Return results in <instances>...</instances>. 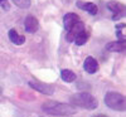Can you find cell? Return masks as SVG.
I'll use <instances>...</instances> for the list:
<instances>
[{
	"label": "cell",
	"instance_id": "cell-4",
	"mask_svg": "<svg viewBox=\"0 0 126 117\" xmlns=\"http://www.w3.org/2000/svg\"><path fill=\"white\" fill-rule=\"evenodd\" d=\"M107 9L110 12H112V19L113 20H117L122 16H125V5L119 3V1H109L107 3Z\"/></svg>",
	"mask_w": 126,
	"mask_h": 117
},
{
	"label": "cell",
	"instance_id": "cell-2",
	"mask_svg": "<svg viewBox=\"0 0 126 117\" xmlns=\"http://www.w3.org/2000/svg\"><path fill=\"white\" fill-rule=\"evenodd\" d=\"M69 102L75 107L85 108L88 111L96 110L98 107V101L88 92H78V93L72 94L69 97Z\"/></svg>",
	"mask_w": 126,
	"mask_h": 117
},
{
	"label": "cell",
	"instance_id": "cell-11",
	"mask_svg": "<svg viewBox=\"0 0 126 117\" xmlns=\"http://www.w3.org/2000/svg\"><path fill=\"white\" fill-rule=\"evenodd\" d=\"M126 47L125 40H115V42H109L106 44V49L109 52H124Z\"/></svg>",
	"mask_w": 126,
	"mask_h": 117
},
{
	"label": "cell",
	"instance_id": "cell-13",
	"mask_svg": "<svg viewBox=\"0 0 126 117\" xmlns=\"http://www.w3.org/2000/svg\"><path fill=\"white\" fill-rule=\"evenodd\" d=\"M61 78L64 81V82L71 83L73 81H76V73L73 72V71H71V69H63L61 72Z\"/></svg>",
	"mask_w": 126,
	"mask_h": 117
},
{
	"label": "cell",
	"instance_id": "cell-12",
	"mask_svg": "<svg viewBox=\"0 0 126 117\" xmlns=\"http://www.w3.org/2000/svg\"><path fill=\"white\" fill-rule=\"evenodd\" d=\"M8 35H9L10 42H12L13 44H15V45H22V44L25 43V38H24L23 35L18 34V31H16L15 29H10L9 33H8Z\"/></svg>",
	"mask_w": 126,
	"mask_h": 117
},
{
	"label": "cell",
	"instance_id": "cell-9",
	"mask_svg": "<svg viewBox=\"0 0 126 117\" xmlns=\"http://www.w3.org/2000/svg\"><path fill=\"white\" fill-rule=\"evenodd\" d=\"M77 22H79V16L75 13H67L63 16V27H64L66 31H68Z\"/></svg>",
	"mask_w": 126,
	"mask_h": 117
},
{
	"label": "cell",
	"instance_id": "cell-1",
	"mask_svg": "<svg viewBox=\"0 0 126 117\" xmlns=\"http://www.w3.org/2000/svg\"><path fill=\"white\" fill-rule=\"evenodd\" d=\"M42 110H43V112L50 116H71L77 112V110L73 106L56 102V101H48L43 103L42 104Z\"/></svg>",
	"mask_w": 126,
	"mask_h": 117
},
{
	"label": "cell",
	"instance_id": "cell-6",
	"mask_svg": "<svg viewBox=\"0 0 126 117\" xmlns=\"http://www.w3.org/2000/svg\"><path fill=\"white\" fill-rule=\"evenodd\" d=\"M39 28V22H38V19L33 15H28L25 19H24V29L27 33H30V34H33L35 33V31L38 30Z\"/></svg>",
	"mask_w": 126,
	"mask_h": 117
},
{
	"label": "cell",
	"instance_id": "cell-3",
	"mask_svg": "<svg viewBox=\"0 0 126 117\" xmlns=\"http://www.w3.org/2000/svg\"><path fill=\"white\" fill-rule=\"evenodd\" d=\"M105 104L115 111H125L126 108L125 97L119 92H107L105 94Z\"/></svg>",
	"mask_w": 126,
	"mask_h": 117
},
{
	"label": "cell",
	"instance_id": "cell-10",
	"mask_svg": "<svg viewBox=\"0 0 126 117\" xmlns=\"http://www.w3.org/2000/svg\"><path fill=\"white\" fill-rule=\"evenodd\" d=\"M77 6L82 10H85V12H87L90 15H96L97 12H98V9H97V5L96 4H93V3H86V1H78L76 3Z\"/></svg>",
	"mask_w": 126,
	"mask_h": 117
},
{
	"label": "cell",
	"instance_id": "cell-15",
	"mask_svg": "<svg viewBox=\"0 0 126 117\" xmlns=\"http://www.w3.org/2000/svg\"><path fill=\"white\" fill-rule=\"evenodd\" d=\"M12 1L20 9H28L30 8V4H32L30 0H12Z\"/></svg>",
	"mask_w": 126,
	"mask_h": 117
},
{
	"label": "cell",
	"instance_id": "cell-16",
	"mask_svg": "<svg viewBox=\"0 0 126 117\" xmlns=\"http://www.w3.org/2000/svg\"><path fill=\"white\" fill-rule=\"evenodd\" d=\"M0 6H1L5 12H8L10 9V4L8 3V0H0Z\"/></svg>",
	"mask_w": 126,
	"mask_h": 117
},
{
	"label": "cell",
	"instance_id": "cell-7",
	"mask_svg": "<svg viewBox=\"0 0 126 117\" xmlns=\"http://www.w3.org/2000/svg\"><path fill=\"white\" fill-rule=\"evenodd\" d=\"M83 30H85V24H83L81 20H79V22H77L75 25H73V27L67 31L66 39H67L68 42H73V40H75V38L81 33V31H83Z\"/></svg>",
	"mask_w": 126,
	"mask_h": 117
},
{
	"label": "cell",
	"instance_id": "cell-14",
	"mask_svg": "<svg viewBox=\"0 0 126 117\" xmlns=\"http://www.w3.org/2000/svg\"><path fill=\"white\" fill-rule=\"evenodd\" d=\"M87 40H88V33L86 30H83V31H81V33L75 38V44L76 45H83V44H86L87 43Z\"/></svg>",
	"mask_w": 126,
	"mask_h": 117
},
{
	"label": "cell",
	"instance_id": "cell-8",
	"mask_svg": "<svg viewBox=\"0 0 126 117\" xmlns=\"http://www.w3.org/2000/svg\"><path fill=\"white\" fill-rule=\"evenodd\" d=\"M98 62L94 59L93 57H87L85 59V62H83V69H85L87 73L90 74H93V73H96L98 71Z\"/></svg>",
	"mask_w": 126,
	"mask_h": 117
},
{
	"label": "cell",
	"instance_id": "cell-17",
	"mask_svg": "<svg viewBox=\"0 0 126 117\" xmlns=\"http://www.w3.org/2000/svg\"><path fill=\"white\" fill-rule=\"evenodd\" d=\"M94 117H109V116H106V115H98V116H94Z\"/></svg>",
	"mask_w": 126,
	"mask_h": 117
},
{
	"label": "cell",
	"instance_id": "cell-5",
	"mask_svg": "<svg viewBox=\"0 0 126 117\" xmlns=\"http://www.w3.org/2000/svg\"><path fill=\"white\" fill-rule=\"evenodd\" d=\"M29 86L33 89L43 93V94H47V96H52L54 93L53 86H50V84H48V83H43V82H39V81H30Z\"/></svg>",
	"mask_w": 126,
	"mask_h": 117
}]
</instances>
